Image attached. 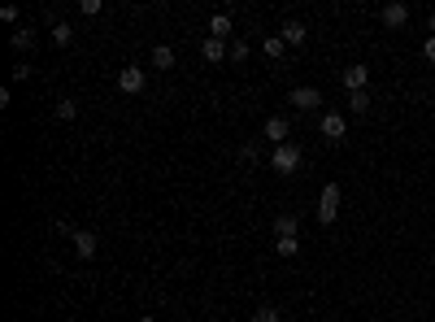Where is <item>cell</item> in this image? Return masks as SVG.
Listing matches in <instances>:
<instances>
[{"label":"cell","mask_w":435,"mask_h":322,"mask_svg":"<svg viewBox=\"0 0 435 322\" xmlns=\"http://www.w3.org/2000/svg\"><path fill=\"white\" fill-rule=\"evenodd\" d=\"M118 87H122L126 96H139L144 87H148V74H144L139 66H122V70H118Z\"/></svg>","instance_id":"cell-4"},{"label":"cell","mask_w":435,"mask_h":322,"mask_svg":"<svg viewBox=\"0 0 435 322\" xmlns=\"http://www.w3.org/2000/svg\"><path fill=\"white\" fill-rule=\"evenodd\" d=\"M231 61H248V44L244 40H231V53H227Z\"/></svg>","instance_id":"cell-22"},{"label":"cell","mask_w":435,"mask_h":322,"mask_svg":"<svg viewBox=\"0 0 435 322\" xmlns=\"http://www.w3.org/2000/svg\"><path fill=\"white\" fill-rule=\"evenodd\" d=\"M318 131H322V139H331V144H344V135H348V118L340 114V109H331V114H322Z\"/></svg>","instance_id":"cell-3"},{"label":"cell","mask_w":435,"mask_h":322,"mask_svg":"<svg viewBox=\"0 0 435 322\" xmlns=\"http://www.w3.org/2000/svg\"><path fill=\"white\" fill-rule=\"evenodd\" d=\"M262 135L279 149V144H287V135H292V122H287L283 114H270V118H266V126H262Z\"/></svg>","instance_id":"cell-5"},{"label":"cell","mask_w":435,"mask_h":322,"mask_svg":"<svg viewBox=\"0 0 435 322\" xmlns=\"http://www.w3.org/2000/svg\"><path fill=\"white\" fill-rule=\"evenodd\" d=\"M135 322H157V318H153V314H144V318H135Z\"/></svg>","instance_id":"cell-29"},{"label":"cell","mask_w":435,"mask_h":322,"mask_svg":"<svg viewBox=\"0 0 435 322\" xmlns=\"http://www.w3.org/2000/svg\"><path fill=\"white\" fill-rule=\"evenodd\" d=\"M9 44L18 48V53H31V48H35V31H31V26H18V31L9 35Z\"/></svg>","instance_id":"cell-14"},{"label":"cell","mask_w":435,"mask_h":322,"mask_svg":"<svg viewBox=\"0 0 435 322\" xmlns=\"http://www.w3.org/2000/svg\"><path fill=\"white\" fill-rule=\"evenodd\" d=\"M305 166V149L296 139H287V144H279V149H270V170L275 174H296Z\"/></svg>","instance_id":"cell-1"},{"label":"cell","mask_w":435,"mask_h":322,"mask_svg":"<svg viewBox=\"0 0 435 322\" xmlns=\"http://www.w3.org/2000/svg\"><path fill=\"white\" fill-rule=\"evenodd\" d=\"M427 26H431V35H435V13H431V18H427Z\"/></svg>","instance_id":"cell-28"},{"label":"cell","mask_w":435,"mask_h":322,"mask_svg":"<svg viewBox=\"0 0 435 322\" xmlns=\"http://www.w3.org/2000/svg\"><path fill=\"white\" fill-rule=\"evenodd\" d=\"M96 248H101V239H96V231H74V253L83 257V262H92Z\"/></svg>","instance_id":"cell-11"},{"label":"cell","mask_w":435,"mask_h":322,"mask_svg":"<svg viewBox=\"0 0 435 322\" xmlns=\"http://www.w3.org/2000/svg\"><path fill=\"white\" fill-rule=\"evenodd\" d=\"M18 18H22V9H18V5H5V9H0V22H9V26H13Z\"/></svg>","instance_id":"cell-24"},{"label":"cell","mask_w":435,"mask_h":322,"mask_svg":"<svg viewBox=\"0 0 435 322\" xmlns=\"http://www.w3.org/2000/svg\"><path fill=\"white\" fill-rule=\"evenodd\" d=\"M279 40L287 44V48H305V40H309V31H305V22H283V31H279Z\"/></svg>","instance_id":"cell-9"},{"label":"cell","mask_w":435,"mask_h":322,"mask_svg":"<svg viewBox=\"0 0 435 322\" xmlns=\"http://www.w3.org/2000/svg\"><path fill=\"white\" fill-rule=\"evenodd\" d=\"M239 161H257V144H244V149H239Z\"/></svg>","instance_id":"cell-27"},{"label":"cell","mask_w":435,"mask_h":322,"mask_svg":"<svg viewBox=\"0 0 435 322\" xmlns=\"http://www.w3.org/2000/svg\"><path fill=\"white\" fill-rule=\"evenodd\" d=\"M370 92H348V114H370Z\"/></svg>","instance_id":"cell-17"},{"label":"cell","mask_w":435,"mask_h":322,"mask_svg":"<svg viewBox=\"0 0 435 322\" xmlns=\"http://www.w3.org/2000/svg\"><path fill=\"white\" fill-rule=\"evenodd\" d=\"M31 74H35V70H31V66H26V61H18V66H13V83H26V78H31Z\"/></svg>","instance_id":"cell-25"},{"label":"cell","mask_w":435,"mask_h":322,"mask_svg":"<svg viewBox=\"0 0 435 322\" xmlns=\"http://www.w3.org/2000/svg\"><path fill=\"white\" fill-rule=\"evenodd\" d=\"M262 53H266V61H283V57H287V44H283L279 35H266V40H262Z\"/></svg>","instance_id":"cell-13"},{"label":"cell","mask_w":435,"mask_h":322,"mask_svg":"<svg viewBox=\"0 0 435 322\" xmlns=\"http://www.w3.org/2000/svg\"><path fill=\"white\" fill-rule=\"evenodd\" d=\"M253 322H287V318H283L279 310H257V314H253Z\"/></svg>","instance_id":"cell-23"},{"label":"cell","mask_w":435,"mask_h":322,"mask_svg":"<svg viewBox=\"0 0 435 322\" xmlns=\"http://www.w3.org/2000/svg\"><path fill=\"white\" fill-rule=\"evenodd\" d=\"M209 35L231 44V35H235V18H231V13H214V18H209Z\"/></svg>","instance_id":"cell-10"},{"label":"cell","mask_w":435,"mask_h":322,"mask_svg":"<svg viewBox=\"0 0 435 322\" xmlns=\"http://www.w3.org/2000/svg\"><path fill=\"white\" fill-rule=\"evenodd\" d=\"M53 114H57V118H61V122H74V114H78V105H74V101H70V96H61V101H57V105H53Z\"/></svg>","instance_id":"cell-19"},{"label":"cell","mask_w":435,"mask_h":322,"mask_svg":"<svg viewBox=\"0 0 435 322\" xmlns=\"http://www.w3.org/2000/svg\"><path fill=\"white\" fill-rule=\"evenodd\" d=\"M296 227H300V218H296V214H279V218H275V239L296 235Z\"/></svg>","instance_id":"cell-15"},{"label":"cell","mask_w":435,"mask_h":322,"mask_svg":"<svg viewBox=\"0 0 435 322\" xmlns=\"http://www.w3.org/2000/svg\"><path fill=\"white\" fill-rule=\"evenodd\" d=\"M101 9H105V0H78V13H83V18H96Z\"/></svg>","instance_id":"cell-21"},{"label":"cell","mask_w":435,"mask_h":322,"mask_svg":"<svg viewBox=\"0 0 435 322\" xmlns=\"http://www.w3.org/2000/svg\"><path fill=\"white\" fill-rule=\"evenodd\" d=\"M383 26H392V31H400V26H409V5H400V0H392V5H383Z\"/></svg>","instance_id":"cell-7"},{"label":"cell","mask_w":435,"mask_h":322,"mask_svg":"<svg viewBox=\"0 0 435 322\" xmlns=\"http://www.w3.org/2000/svg\"><path fill=\"white\" fill-rule=\"evenodd\" d=\"M287 101H292L300 114H309V109L322 105V92H318V87H292V96H287Z\"/></svg>","instance_id":"cell-8"},{"label":"cell","mask_w":435,"mask_h":322,"mask_svg":"<svg viewBox=\"0 0 435 322\" xmlns=\"http://www.w3.org/2000/svg\"><path fill=\"white\" fill-rule=\"evenodd\" d=\"M340 83L348 87V92H370V66H348V70H340Z\"/></svg>","instance_id":"cell-6"},{"label":"cell","mask_w":435,"mask_h":322,"mask_svg":"<svg viewBox=\"0 0 435 322\" xmlns=\"http://www.w3.org/2000/svg\"><path fill=\"white\" fill-rule=\"evenodd\" d=\"M153 66H157V70H174V48H170V44H157V48H153Z\"/></svg>","instance_id":"cell-16"},{"label":"cell","mask_w":435,"mask_h":322,"mask_svg":"<svg viewBox=\"0 0 435 322\" xmlns=\"http://www.w3.org/2000/svg\"><path fill=\"white\" fill-rule=\"evenodd\" d=\"M423 57H427L431 66H435V35H427V40H423Z\"/></svg>","instance_id":"cell-26"},{"label":"cell","mask_w":435,"mask_h":322,"mask_svg":"<svg viewBox=\"0 0 435 322\" xmlns=\"http://www.w3.org/2000/svg\"><path fill=\"white\" fill-rule=\"evenodd\" d=\"M48 35H53L57 48H66V44L74 40V31H70V22H53V31H48Z\"/></svg>","instance_id":"cell-20"},{"label":"cell","mask_w":435,"mask_h":322,"mask_svg":"<svg viewBox=\"0 0 435 322\" xmlns=\"http://www.w3.org/2000/svg\"><path fill=\"white\" fill-rule=\"evenodd\" d=\"M340 218V183H327L318 196V222L322 227H331V222Z\"/></svg>","instance_id":"cell-2"},{"label":"cell","mask_w":435,"mask_h":322,"mask_svg":"<svg viewBox=\"0 0 435 322\" xmlns=\"http://www.w3.org/2000/svg\"><path fill=\"white\" fill-rule=\"evenodd\" d=\"M275 253H279V257H296V253H300V235H283V239H275Z\"/></svg>","instance_id":"cell-18"},{"label":"cell","mask_w":435,"mask_h":322,"mask_svg":"<svg viewBox=\"0 0 435 322\" xmlns=\"http://www.w3.org/2000/svg\"><path fill=\"white\" fill-rule=\"evenodd\" d=\"M227 53H231V44H227V40H214V35H205V44H201V57H205V61H222Z\"/></svg>","instance_id":"cell-12"}]
</instances>
